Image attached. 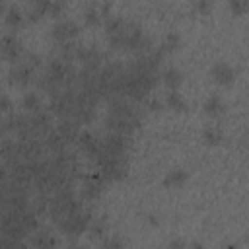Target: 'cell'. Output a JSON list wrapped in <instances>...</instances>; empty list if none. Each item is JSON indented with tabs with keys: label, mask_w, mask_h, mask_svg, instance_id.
Segmentation results:
<instances>
[{
	"label": "cell",
	"mask_w": 249,
	"mask_h": 249,
	"mask_svg": "<svg viewBox=\"0 0 249 249\" xmlns=\"http://www.w3.org/2000/svg\"><path fill=\"white\" fill-rule=\"evenodd\" d=\"M91 222H93L91 210L84 208L82 212H78V214H74V216L62 220L60 224H56V228H58L60 233H64V235H68V237H78V235H82V233H86V231L89 230Z\"/></svg>",
	"instance_id": "6da1fadb"
},
{
	"label": "cell",
	"mask_w": 249,
	"mask_h": 249,
	"mask_svg": "<svg viewBox=\"0 0 249 249\" xmlns=\"http://www.w3.org/2000/svg\"><path fill=\"white\" fill-rule=\"evenodd\" d=\"M0 49H2V58L8 60L10 64H16L23 58L25 54V49H23V43L16 37V33H4L2 39H0Z\"/></svg>",
	"instance_id": "7a4b0ae2"
},
{
	"label": "cell",
	"mask_w": 249,
	"mask_h": 249,
	"mask_svg": "<svg viewBox=\"0 0 249 249\" xmlns=\"http://www.w3.org/2000/svg\"><path fill=\"white\" fill-rule=\"evenodd\" d=\"M80 33V25L70 19V18H64V19H56V23L51 27V35L56 43H66V41H72L76 35Z\"/></svg>",
	"instance_id": "3957f363"
},
{
	"label": "cell",
	"mask_w": 249,
	"mask_h": 249,
	"mask_svg": "<svg viewBox=\"0 0 249 249\" xmlns=\"http://www.w3.org/2000/svg\"><path fill=\"white\" fill-rule=\"evenodd\" d=\"M142 119H123V117H115V115H107L105 119V126L109 132H119L124 136H130L138 126H140Z\"/></svg>",
	"instance_id": "277c9868"
},
{
	"label": "cell",
	"mask_w": 249,
	"mask_h": 249,
	"mask_svg": "<svg viewBox=\"0 0 249 249\" xmlns=\"http://www.w3.org/2000/svg\"><path fill=\"white\" fill-rule=\"evenodd\" d=\"M8 78L14 86H27L31 82H35V68H31L29 64H25L23 60L16 62L10 66V72H8Z\"/></svg>",
	"instance_id": "5b68a950"
},
{
	"label": "cell",
	"mask_w": 249,
	"mask_h": 249,
	"mask_svg": "<svg viewBox=\"0 0 249 249\" xmlns=\"http://www.w3.org/2000/svg\"><path fill=\"white\" fill-rule=\"evenodd\" d=\"M101 140H103V148L115 156H126V150L130 146V136H124L119 132H109Z\"/></svg>",
	"instance_id": "8992f818"
},
{
	"label": "cell",
	"mask_w": 249,
	"mask_h": 249,
	"mask_svg": "<svg viewBox=\"0 0 249 249\" xmlns=\"http://www.w3.org/2000/svg\"><path fill=\"white\" fill-rule=\"evenodd\" d=\"M210 78H212L216 84L226 86V84H231V82H233L235 70H233L228 62L220 60V62H214V64H212V68H210Z\"/></svg>",
	"instance_id": "52a82bcc"
},
{
	"label": "cell",
	"mask_w": 249,
	"mask_h": 249,
	"mask_svg": "<svg viewBox=\"0 0 249 249\" xmlns=\"http://www.w3.org/2000/svg\"><path fill=\"white\" fill-rule=\"evenodd\" d=\"M56 237H54V233L51 231V230H47V228H39L37 231H33L31 233V241H29V245L33 247V249H56Z\"/></svg>",
	"instance_id": "ba28073f"
},
{
	"label": "cell",
	"mask_w": 249,
	"mask_h": 249,
	"mask_svg": "<svg viewBox=\"0 0 249 249\" xmlns=\"http://www.w3.org/2000/svg\"><path fill=\"white\" fill-rule=\"evenodd\" d=\"M56 130L60 132V136H62L68 144H74V142L78 140V134H80V124H78L74 119H62V121H58Z\"/></svg>",
	"instance_id": "9c48e42d"
},
{
	"label": "cell",
	"mask_w": 249,
	"mask_h": 249,
	"mask_svg": "<svg viewBox=\"0 0 249 249\" xmlns=\"http://www.w3.org/2000/svg\"><path fill=\"white\" fill-rule=\"evenodd\" d=\"M103 185L105 183H99V181H93V179H86L82 189H80V198L88 200V202H95L103 193Z\"/></svg>",
	"instance_id": "30bf717a"
},
{
	"label": "cell",
	"mask_w": 249,
	"mask_h": 249,
	"mask_svg": "<svg viewBox=\"0 0 249 249\" xmlns=\"http://www.w3.org/2000/svg\"><path fill=\"white\" fill-rule=\"evenodd\" d=\"M187 179H189L187 169L175 167V169H169V171L165 173V177H163V187H167V189H177V187H183V185L187 183Z\"/></svg>",
	"instance_id": "8fae6325"
},
{
	"label": "cell",
	"mask_w": 249,
	"mask_h": 249,
	"mask_svg": "<svg viewBox=\"0 0 249 249\" xmlns=\"http://www.w3.org/2000/svg\"><path fill=\"white\" fill-rule=\"evenodd\" d=\"M160 78H161V82L169 88V91H177V88L183 84V72H181L179 68H175V66L165 68V70L160 74Z\"/></svg>",
	"instance_id": "7c38bea8"
},
{
	"label": "cell",
	"mask_w": 249,
	"mask_h": 249,
	"mask_svg": "<svg viewBox=\"0 0 249 249\" xmlns=\"http://www.w3.org/2000/svg\"><path fill=\"white\" fill-rule=\"evenodd\" d=\"M23 21H25V14L21 12L19 6L12 4V6L8 8V12L4 14V23H6V27H10L12 31H16L18 27L23 25Z\"/></svg>",
	"instance_id": "4fadbf2b"
},
{
	"label": "cell",
	"mask_w": 249,
	"mask_h": 249,
	"mask_svg": "<svg viewBox=\"0 0 249 249\" xmlns=\"http://www.w3.org/2000/svg\"><path fill=\"white\" fill-rule=\"evenodd\" d=\"M21 109L23 113H39L43 111V99L37 91H25L21 97Z\"/></svg>",
	"instance_id": "5bb4252c"
},
{
	"label": "cell",
	"mask_w": 249,
	"mask_h": 249,
	"mask_svg": "<svg viewBox=\"0 0 249 249\" xmlns=\"http://www.w3.org/2000/svg\"><path fill=\"white\" fill-rule=\"evenodd\" d=\"M107 230H109V226H107V216L93 218V222H91V226H89V230H88V235H89L91 241H93V239H105V237H107Z\"/></svg>",
	"instance_id": "9a60e30c"
},
{
	"label": "cell",
	"mask_w": 249,
	"mask_h": 249,
	"mask_svg": "<svg viewBox=\"0 0 249 249\" xmlns=\"http://www.w3.org/2000/svg\"><path fill=\"white\" fill-rule=\"evenodd\" d=\"M82 18H84V23L86 25H99L101 21H105L99 4H88L86 10H84V14H82Z\"/></svg>",
	"instance_id": "2e32d148"
},
{
	"label": "cell",
	"mask_w": 249,
	"mask_h": 249,
	"mask_svg": "<svg viewBox=\"0 0 249 249\" xmlns=\"http://www.w3.org/2000/svg\"><path fill=\"white\" fill-rule=\"evenodd\" d=\"M224 109H226V105H224V101H222V97H220L218 93H212V95L204 101V105H202V111H204L206 115H210V117L222 115Z\"/></svg>",
	"instance_id": "e0dca14e"
},
{
	"label": "cell",
	"mask_w": 249,
	"mask_h": 249,
	"mask_svg": "<svg viewBox=\"0 0 249 249\" xmlns=\"http://www.w3.org/2000/svg\"><path fill=\"white\" fill-rule=\"evenodd\" d=\"M126 21H128V19H124V18H121V16H109V18L105 19V33H107V37L124 31Z\"/></svg>",
	"instance_id": "ac0fdd59"
},
{
	"label": "cell",
	"mask_w": 249,
	"mask_h": 249,
	"mask_svg": "<svg viewBox=\"0 0 249 249\" xmlns=\"http://www.w3.org/2000/svg\"><path fill=\"white\" fill-rule=\"evenodd\" d=\"M165 107L171 109V111L181 113V111H187V101L183 99V95L179 91H167V95H165Z\"/></svg>",
	"instance_id": "d6986e66"
},
{
	"label": "cell",
	"mask_w": 249,
	"mask_h": 249,
	"mask_svg": "<svg viewBox=\"0 0 249 249\" xmlns=\"http://www.w3.org/2000/svg\"><path fill=\"white\" fill-rule=\"evenodd\" d=\"M95 117V107H76L72 119L82 126V124H89Z\"/></svg>",
	"instance_id": "ffe728a7"
},
{
	"label": "cell",
	"mask_w": 249,
	"mask_h": 249,
	"mask_svg": "<svg viewBox=\"0 0 249 249\" xmlns=\"http://www.w3.org/2000/svg\"><path fill=\"white\" fill-rule=\"evenodd\" d=\"M161 49H163V53L167 54V53H175L179 47H181V37H179V33H175V31H169L165 37H163V41H161V45H160Z\"/></svg>",
	"instance_id": "44dd1931"
},
{
	"label": "cell",
	"mask_w": 249,
	"mask_h": 249,
	"mask_svg": "<svg viewBox=\"0 0 249 249\" xmlns=\"http://www.w3.org/2000/svg\"><path fill=\"white\" fill-rule=\"evenodd\" d=\"M202 140H204L206 144H210V146H218V144L224 140V134H222V130L216 128V126H206V128L202 130Z\"/></svg>",
	"instance_id": "7402d4cb"
},
{
	"label": "cell",
	"mask_w": 249,
	"mask_h": 249,
	"mask_svg": "<svg viewBox=\"0 0 249 249\" xmlns=\"http://www.w3.org/2000/svg\"><path fill=\"white\" fill-rule=\"evenodd\" d=\"M99 249H124V239H123L119 233L107 235V237L101 241Z\"/></svg>",
	"instance_id": "603a6c76"
},
{
	"label": "cell",
	"mask_w": 249,
	"mask_h": 249,
	"mask_svg": "<svg viewBox=\"0 0 249 249\" xmlns=\"http://www.w3.org/2000/svg\"><path fill=\"white\" fill-rule=\"evenodd\" d=\"M95 138H97V134H95V132H91V130H80L76 144L80 146V150H84V148H86L89 142H93Z\"/></svg>",
	"instance_id": "cb8c5ba5"
},
{
	"label": "cell",
	"mask_w": 249,
	"mask_h": 249,
	"mask_svg": "<svg viewBox=\"0 0 249 249\" xmlns=\"http://www.w3.org/2000/svg\"><path fill=\"white\" fill-rule=\"evenodd\" d=\"M228 8H230L235 16H241V14H245V12L249 10V0H231V2L228 4Z\"/></svg>",
	"instance_id": "d4e9b609"
},
{
	"label": "cell",
	"mask_w": 249,
	"mask_h": 249,
	"mask_svg": "<svg viewBox=\"0 0 249 249\" xmlns=\"http://www.w3.org/2000/svg\"><path fill=\"white\" fill-rule=\"evenodd\" d=\"M21 60H23L25 64H29L31 68H35V70H37V68H39V66L43 64V58H41V56H39L37 53H25Z\"/></svg>",
	"instance_id": "484cf974"
},
{
	"label": "cell",
	"mask_w": 249,
	"mask_h": 249,
	"mask_svg": "<svg viewBox=\"0 0 249 249\" xmlns=\"http://www.w3.org/2000/svg\"><path fill=\"white\" fill-rule=\"evenodd\" d=\"M64 8H66L64 2H54V0H53V2H51V10H49V16L60 19V14L64 12Z\"/></svg>",
	"instance_id": "4316f807"
},
{
	"label": "cell",
	"mask_w": 249,
	"mask_h": 249,
	"mask_svg": "<svg viewBox=\"0 0 249 249\" xmlns=\"http://www.w3.org/2000/svg\"><path fill=\"white\" fill-rule=\"evenodd\" d=\"M144 107H146V111H163V107H165V101H160V99H146L144 101Z\"/></svg>",
	"instance_id": "83f0119b"
},
{
	"label": "cell",
	"mask_w": 249,
	"mask_h": 249,
	"mask_svg": "<svg viewBox=\"0 0 249 249\" xmlns=\"http://www.w3.org/2000/svg\"><path fill=\"white\" fill-rule=\"evenodd\" d=\"M0 111L4 113V117L6 115H12V101H10V97L6 93L0 97Z\"/></svg>",
	"instance_id": "f1b7e54d"
},
{
	"label": "cell",
	"mask_w": 249,
	"mask_h": 249,
	"mask_svg": "<svg viewBox=\"0 0 249 249\" xmlns=\"http://www.w3.org/2000/svg\"><path fill=\"white\" fill-rule=\"evenodd\" d=\"M195 10L200 12L202 16H206V14L212 10V4H210L208 0H198V2H195Z\"/></svg>",
	"instance_id": "f546056e"
},
{
	"label": "cell",
	"mask_w": 249,
	"mask_h": 249,
	"mask_svg": "<svg viewBox=\"0 0 249 249\" xmlns=\"http://www.w3.org/2000/svg\"><path fill=\"white\" fill-rule=\"evenodd\" d=\"M41 18H43V16H41V14L37 12V10H33V8H29V12L25 14V19H27L29 23H37V21H39Z\"/></svg>",
	"instance_id": "4dcf8cb0"
},
{
	"label": "cell",
	"mask_w": 249,
	"mask_h": 249,
	"mask_svg": "<svg viewBox=\"0 0 249 249\" xmlns=\"http://www.w3.org/2000/svg\"><path fill=\"white\" fill-rule=\"evenodd\" d=\"M167 249H187V243H185L183 239H173V241L167 245Z\"/></svg>",
	"instance_id": "1f68e13d"
},
{
	"label": "cell",
	"mask_w": 249,
	"mask_h": 249,
	"mask_svg": "<svg viewBox=\"0 0 249 249\" xmlns=\"http://www.w3.org/2000/svg\"><path fill=\"white\" fill-rule=\"evenodd\" d=\"M14 249H31V245L25 241H14Z\"/></svg>",
	"instance_id": "d6a6232c"
},
{
	"label": "cell",
	"mask_w": 249,
	"mask_h": 249,
	"mask_svg": "<svg viewBox=\"0 0 249 249\" xmlns=\"http://www.w3.org/2000/svg\"><path fill=\"white\" fill-rule=\"evenodd\" d=\"M189 247H191V249H206V247H204L202 243H198V241H191Z\"/></svg>",
	"instance_id": "836d02e7"
},
{
	"label": "cell",
	"mask_w": 249,
	"mask_h": 249,
	"mask_svg": "<svg viewBox=\"0 0 249 249\" xmlns=\"http://www.w3.org/2000/svg\"><path fill=\"white\" fill-rule=\"evenodd\" d=\"M224 249H239V247H237V245H235V243H230V245H226V247H224Z\"/></svg>",
	"instance_id": "e575fe53"
},
{
	"label": "cell",
	"mask_w": 249,
	"mask_h": 249,
	"mask_svg": "<svg viewBox=\"0 0 249 249\" xmlns=\"http://www.w3.org/2000/svg\"><path fill=\"white\" fill-rule=\"evenodd\" d=\"M70 249H84V247H82V245H72Z\"/></svg>",
	"instance_id": "d590c367"
},
{
	"label": "cell",
	"mask_w": 249,
	"mask_h": 249,
	"mask_svg": "<svg viewBox=\"0 0 249 249\" xmlns=\"http://www.w3.org/2000/svg\"><path fill=\"white\" fill-rule=\"evenodd\" d=\"M165 249H167V247H165Z\"/></svg>",
	"instance_id": "8d00e7d4"
}]
</instances>
